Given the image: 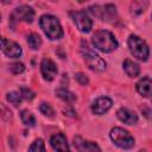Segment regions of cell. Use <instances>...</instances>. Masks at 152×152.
<instances>
[{"label": "cell", "instance_id": "5b68a950", "mask_svg": "<svg viewBox=\"0 0 152 152\" xmlns=\"http://www.w3.org/2000/svg\"><path fill=\"white\" fill-rule=\"evenodd\" d=\"M110 139L113 140V142L119 146L120 148H131L134 146V138L124 128L121 127H114L110 129L109 133Z\"/></svg>", "mask_w": 152, "mask_h": 152}, {"label": "cell", "instance_id": "d4e9b609", "mask_svg": "<svg viewBox=\"0 0 152 152\" xmlns=\"http://www.w3.org/2000/svg\"><path fill=\"white\" fill-rule=\"evenodd\" d=\"M20 94H21V97L25 99V100H27V101L33 100L34 96H36V94L31 89H28V88H21L20 89Z\"/></svg>", "mask_w": 152, "mask_h": 152}, {"label": "cell", "instance_id": "8992f818", "mask_svg": "<svg viewBox=\"0 0 152 152\" xmlns=\"http://www.w3.org/2000/svg\"><path fill=\"white\" fill-rule=\"evenodd\" d=\"M89 12L100 18L101 20L103 21H107V23H110V21H114L116 18H118V13H116V8L114 5L112 4H107L104 6H99V5H95V6H90L89 8Z\"/></svg>", "mask_w": 152, "mask_h": 152}, {"label": "cell", "instance_id": "83f0119b", "mask_svg": "<svg viewBox=\"0 0 152 152\" xmlns=\"http://www.w3.org/2000/svg\"><path fill=\"white\" fill-rule=\"evenodd\" d=\"M78 2H84V1H87V0H77Z\"/></svg>", "mask_w": 152, "mask_h": 152}, {"label": "cell", "instance_id": "603a6c76", "mask_svg": "<svg viewBox=\"0 0 152 152\" xmlns=\"http://www.w3.org/2000/svg\"><path fill=\"white\" fill-rule=\"evenodd\" d=\"M10 71H11L12 74H14V75L23 74V72L25 71V65H24L23 63H19V62L12 63V64H10Z\"/></svg>", "mask_w": 152, "mask_h": 152}, {"label": "cell", "instance_id": "e0dca14e", "mask_svg": "<svg viewBox=\"0 0 152 152\" xmlns=\"http://www.w3.org/2000/svg\"><path fill=\"white\" fill-rule=\"evenodd\" d=\"M56 95H57L61 100H63L64 102H68V103L74 102V101L77 99L76 95H75L72 91H70V90H68V89H65V88H59V89H57V90H56Z\"/></svg>", "mask_w": 152, "mask_h": 152}, {"label": "cell", "instance_id": "7a4b0ae2", "mask_svg": "<svg viewBox=\"0 0 152 152\" xmlns=\"http://www.w3.org/2000/svg\"><path fill=\"white\" fill-rule=\"evenodd\" d=\"M40 28L48 36V38L55 40L63 37V30L58 21V19L51 14H44L39 19Z\"/></svg>", "mask_w": 152, "mask_h": 152}, {"label": "cell", "instance_id": "7c38bea8", "mask_svg": "<svg viewBox=\"0 0 152 152\" xmlns=\"http://www.w3.org/2000/svg\"><path fill=\"white\" fill-rule=\"evenodd\" d=\"M50 145L55 151H69L66 137L63 133H56L50 139Z\"/></svg>", "mask_w": 152, "mask_h": 152}, {"label": "cell", "instance_id": "4fadbf2b", "mask_svg": "<svg viewBox=\"0 0 152 152\" xmlns=\"http://www.w3.org/2000/svg\"><path fill=\"white\" fill-rule=\"evenodd\" d=\"M74 146L77 151H101V148L93 141L84 140L82 137H74Z\"/></svg>", "mask_w": 152, "mask_h": 152}, {"label": "cell", "instance_id": "7402d4cb", "mask_svg": "<svg viewBox=\"0 0 152 152\" xmlns=\"http://www.w3.org/2000/svg\"><path fill=\"white\" fill-rule=\"evenodd\" d=\"M39 110H40L42 114H44L45 116H49V118H52V116L55 115L53 108H52L49 103H46V102H43V103L39 106Z\"/></svg>", "mask_w": 152, "mask_h": 152}, {"label": "cell", "instance_id": "ba28073f", "mask_svg": "<svg viewBox=\"0 0 152 152\" xmlns=\"http://www.w3.org/2000/svg\"><path fill=\"white\" fill-rule=\"evenodd\" d=\"M0 50L10 58L20 57L23 53V50L19 46V44H17L15 42H12V40H7L1 36H0Z\"/></svg>", "mask_w": 152, "mask_h": 152}, {"label": "cell", "instance_id": "8fae6325", "mask_svg": "<svg viewBox=\"0 0 152 152\" xmlns=\"http://www.w3.org/2000/svg\"><path fill=\"white\" fill-rule=\"evenodd\" d=\"M13 15L17 17V19L23 20L25 23H32L33 18H34V11L32 7H30L27 5H21L14 10Z\"/></svg>", "mask_w": 152, "mask_h": 152}, {"label": "cell", "instance_id": "3957f363", "mask_svg": "<svg viewBox=\"0 0 152 152\" xmlns=\"http://www.w3.org/2000/svg\"><path fill=\"white\" fill-rule=\"evenodd\" d=\"M81 53L89 69L95 71H102L106 69L104 59H102L97 53H95V51L88 45L86 40H81Z\"/></svg>", "mask_w": 152, "mask_h": 152}, {"label": "cell", "instance_id": "52a82bcc", "mask_svg": "<svg viewBox=\"0 0 152 152\" xmlns=\"http://www.w3.org/2000/svg\"><path fill=\"white\" fill-rule=\"evenodd\" d=\"M71 18L76 25V27L83 32V33H88L90 32L91 27H93V21L91 19L88 17V14L84 11H78V12H72L71 13Z\"/></svg>", "mask_w": 152, "mask_h": 152}, {"label": "cell", "instance_id": "277c9868", "mask_svg": "<svg viewBox=\"0 0 152 152\" xmlns=\"http://www.w3.org/2000/svg\"><path fill=\"white\" fill-rule=\"evenodd\" d=\"M128 48L131 53L135 58H138L139 61H147L150 56V50L145 40H142L135 34H131L128 38Z\"/></svg>", "mask_w": 152, "mask_h": 152}, {"label": "cell", "instance_id": "9a60e30c", "mask_svg": "<svg viewBox=\"0 0 152 152\" xmlns=\"http://www.w3.org/2000/svg\"><path fill=\"white\" fill-rule=\"evenodd\" d=\"M151 84H152V82H151V78L150 77L146 76V77L141 78L137 83V90H138V93L141 96H144V97H150V95H151Z\"/></svg>", "mask_w": 152, "mask_h": 152}, {"label": "cell", "instance_id": "5bb4252c", "mask_svg": "<svg viewBox=\"0 0 152 152\" xmlns=\"http://www.w3.org/2000/svg\"><path fill=\"white\" fill-rule=\"evenodd\" d=\"M116 115L118 118L124 122V124H127V125H134L138 122V115L129 110L128 108H120L118 112H116Z\"/></svg>", "mask_w": 152, "mask_h": 152}, {"label": "cell", "instance_id": "ac0fdd59", "mask_svg": "<svg viewBox=\"0 0 152 152\" xmlns=\"http://www.w3.org/2000/svg\"><path fill=\"white\" fill-rule=\"evenodd\" d=\"M147 6H148L147 0H133L131 5V11L134 14H140L147 8Z\"/></svg>", "mask_w": 152, "mask_h": 152}, {"label": "cell", "instance_id": "f546056e", "mask_svg": "<svg viewBox=\"0 0 152 152\" xmlns=\"http://www.w3.org/2000/svg\"><path fill=\"white\" fill-rule=\"evenodd\" d=\"M53 1H55V0H53Z\"/></svg>", "mask_w": 152, "mask_h": 152}, {"label": "cell", "instance_id": "d6986e66", "mask_svg": "<svg viewBox=\"0 0 152 152\" xmlns=\"http://www.w3.org/2000/svg\"><path fill=\"white\" fill-rule=\"evenodd\" d=\"M27 44L31 49L33 50H38L42 45V38L37 34V33H30L27 36Z\"/></svg>", "mask_w": 152, "mask_h": 152}, {"label": "cell", "instance_id": "6da1fadb", "mask_svg": "<svg viewBox=\"0 0 152 152\" xmlns=\"http://www.w3.org/2000/svg\"><path fill=\"white\" fill-rule=\"evenodd\" d=\"M91 43L95 46V49L104 53H109L118 48V40L115 39L114 34L107 30L95 32L91 37Z\"/></svg>", "mask_w": 152, "mask_h": 152}, {"label": "cell", "instance_id": "484cf974", "mask_svg": "<svg viewBox=\"0 0 152 152\" xmlns=\"http://www.w3.org/2000/svg\"><path fill=\"white\" fill-rule=\"evenodd\" d=\"M75 78H76V81H77L80 84H82V86H86V84H88V82H89L88 77H87L84 74H82V72H77V74L75 75Z\"/></svg>", "mask_w": 152, "mask_h": 152}, {"label": "cell", "instance_id": "44dd1931", "mask_svg": "<svg viewBox=\"0 0 152 152\" xmlns=\"http://www.w3.org/2000/svg\"><path fill=\"white\" fill-rule=\"evenodd\" d=\"M6 99L10 103L14 104V106H19L20 102H21V94L18 93V91H10L7 95H6Z\"/></svg>", "mask_w": 152, "mask_h": 152}, {"label": "cell", "instance_id": "ffe728a7", "mask_svg": "<svg viewBox=\"0 0 152 152\" xmlns=\"http://www.w3.org/2000/svg\"><path fill=\"white\" fill-rule=\"evenodd\" d=\"M20 118H21V121L25 126H28V127H33L36 125V119L33 116V114L28 110H23L20 113Z\"/></svg>", "mask_w": 152, "mask_h": 152}, {"label": "cell", "instance_id": "cb8c5ba5", "mask_svg": "<svg viewBox=\"0 0 152 152\" xmlns=\"http://www.w3.org/2000/svg\"><path fill=\"white\" fill-rule=\"evenodd\" d=\"M28 150L30 151H45V146H44V142H43V140L42 139H37V140H34L33 141V144L28 147Z\"/></svg>", "mask_w": 152, "mask_h": 152}, {"label": "cell", "instance_id": "f1b7e54d", "mask_svg": "<svg viewBox=\"0 0 152 152\" xmlns=\"http://www.w3.org/2000/svg\"><path fill=\"white\" fill-rule=\"evenodd\" d=\"M0 20H1V15H0Z\"/></svg>", "mask_w": 152, "mask_h": 152}, {"label": "cell", "instance_id": "4316f807", "mask_svg": "<svg viewBox=\"0 0 152 152\" xmlns=\"http://www.w3.org/2000/svg\"><path fill=\"white\" fill-rule=\"evenodd\" d=\"M64 112V115H68V116H72V118H75L76 115V113H75V110L74 109H71V108H66V109H64L63 110Z\"/></svg>", "mask_w": 152, "mask_h": 152}, {"label": "cell", "instance_id": "2e32d148", "mask_svg": "<svg viewBox=\"0 0 152 152\" xmlns=\"http://www.w3.org/2000/svg\"><path fill=\"white\" fill-rule=\"evenodd\" d=\"M122 66H124L125 72L129 77H137L140 74V66L137 63H134L133 61H131V59H125Z\"/></svg>", "mask_w": 152, "mask_h": 152}, {"label": "cell", "instance_id": "9c48e42d", "mask_svg": "<svg viewBox=\"0 0 152 152\" xmlns=\"http://www.w3.org/2000/svg\"><path fill=\"white\" fill-rule=\"evenodd\" d=\"M40 71H42L43 78L45 81H52L57 76V74H58V69H57L55 62L51 61L50 58H43L42 59Z\"/></svg>", "mask_w": 152, "mask_h": 152}, {"label": "cell", "instance_id": "30bf717a", "mask_svg": "<svg viewBox=\"0 0 152 152\" xmlns=\"http://www.w3.org/2000/svg\"><path fill=\"white\" fill-rule=\"evenodd\" d=\"M113 102L109 97H106V96H102V97H99L96 99L93 104H91V112L96 115H102L104 114L106 112H108L112 107Z\"/></svg>", "mask_w": 152, "mask_h": 152}]
</instances>
